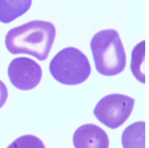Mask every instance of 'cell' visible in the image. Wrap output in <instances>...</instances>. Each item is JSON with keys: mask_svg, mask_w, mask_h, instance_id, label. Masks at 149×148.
Wrapping results in <instances>:
<instances>
[{"mask_svg": "<svg viewBox=\"0 0 149 148\" xmlns=\"http://www.w3.org/2000/svg\"><path fill=\"white\" fill-rule=\"evenodd\" d=\"M91 49L97 71L101 75L112 76L124 70L126 52L116 31L107 29L97 32L91 41Z\"/></svg>", "mask_w": 149, "mask_h": 148, "instance_id": "2", "label": "cell"}, {"mask_svg": "<svg viewBox=\"0 0 149 148\" xmlns=\"http://www.w3.org/2000/svg\"><path fill=\"white\" fill-rule=\"evenodd\" d=\"M8 98V89L4 83L0 80V109L6 103Z\"/></svg>", "mask_w": 149, "mask_h": 148, "instance_id": "11", "label": "cell"}, {"mask_svg": "<svg viewBox=\"0 0 149 148\" xmlns=\"http://www.w3.org/2000/svg\"><path fill=\"white\" fill-rule=\"evenodd\" d=\"M145 124L139 121L130 124L124 130L122 135L123 148H145Z\"/></svg>", "mask_w": 149, "mask_h": 148, "instance_id": "8", "label": "cell"}, {"mask_svg": "<svg viewBox=\"0 0 149 148\" xmlns=\"http://www.w3.org/2000/svg\"><path fill=\"white\" fill-rule=\"evenodd\" d=\"M56 34L53 23L35 20L8 31L5 43L12 54L25 53L43 61L49 56Z\"/></svg>", "mask_w": 149, "mask_h": 148, "instance_id": "1", "label": "cell"}, {"mask_svg": "<svg viewBox=\"0 0 149 148\" xmlns=\"http://www.w3.org/2000/svg\"><path fill=\"white\" fill-rule=\"evenodd\" d=\"M49 72L59 83L74 86L87 80L91 68L87 57L80 50L66 48L60 51L50 61Z\"/></svg>", "mask_w": 149, "mask_h": 148, "instance_id": "3", "label": "cell"}, {"mask_svg": "<svg viewBox=\"0 0 149 148\" xmlns=\"http://www.w3.org/2000/svg\"><path fill=\"white\" fill-rule=\"evenodd\" d=\"M145 60V41H141L135 46L132 51V59L131 61V69L134 76L141 83H145V75L141 73V66L143 65Z\"/></svg>", "mask_w": 149, "mask_h": 148, "instance_id": "9", "label": "cell"}, {"mask_svg": "<svg viewBox=\"0 0 149 148\" xmlns=\"http://www.w3.org/2000/svg\"><path fill=\"white\" fill-rule=\"evenodd\" d=\"M134 105L133 98L123 94H110L98 102L94 115L105 126L116 129L129 119Z\"/></svg>", "mask_w": 149, "mask_h": 148, "instance_id": "4", "label": "cell"}, {"mask_svg": "<svg viewBox=\"0 0 149 148\" xmlns=\"http://www.w3.org/2000/svg\"><path fill=\"white\" fill-rule=\"evenodd\" d=\"M10 82L20 90H31L40 83L42 78L40 66L28 58H15L8 69Z\"/></svg>", "mask_w": 149, "mask_h": 148, "instance_id": "5", "label": "cell"}, {"mask_svg": "<svg viewBox=\"0 0 149 148\" xmlns=\"http://www.w3.org/2000/svg\"><path fill=\"white\" fill-rule=\"evenodd\" d=\"M7 148H46L43 141L34 135H23L14 140Z\"/></svg>", "mask_w": 149, "mask_h": 148, "instance_id": "10", "label": "cell"}, {"mask_svg": "<svg viewBox=\"0 0 149 148\" xmlns=\"http://www.w3.org/2000/svg\"><path fill=\"white\" fill-rule=\"evenodd\" d=\"M32 0H0V22L8 24L28 12Z\"/></svg>", "mask_w": 149, "mask_h": 148, "instance_id": "7", "label": "cell"}, {"mask_svg": "<svg viewBox=\"0 0 149 148\" xmlns=\"http://www.w3.org/2000/svg\"><path fill=\"white\" fill-rule=\"evenodd\" d=\"M75 148H108L109 137L101 128L93 124L81 125L73 135Z\"/></svg>", "mask_w": 149, "mask_h": 148, "instance_id": "6", "label": "cell"}]
</instances>
